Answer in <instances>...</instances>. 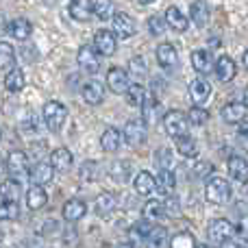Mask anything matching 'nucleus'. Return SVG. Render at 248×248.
<instances>
[{"label": "nucleus", "instance_id": "38", "mask_svg": "<svg viewBox=\"0 0 248 248\" xmlns=\"http://www.w3.org/2000/svg\"><path fill=\"white\" fill-rule=\"evenodd\" d=\"M128 77H135V78H144L148 74V61L144 57H133L128 61Z\"/></svg>", "mask_w": 248, "mask_h": 248}, {"label": "nucleus", "instance_id": "5", "mask_svg": "<svg viewBox=\"0 0 248 248\" xmlns=\"http://www.w3.org/2000/svg\"><path fill=\"white\" fill-rule=\"evenodd\" d=\"M4 170L9 172L11 181L20 183V181L29 174V155H26L24 150H11L7 161H4Z\"/></svg>", "mask_w": 248, "mask_h": 248}, {"label": "nucleus", "instance_id": "10", "mask_svg": "<svg viewBox=\"0 0 248 248\" xmlns=\"http://www.w3.org/2000/svg\"><path fill=\"white\" fill-rule=\"evenodd\" d=\"M128 85H131V78H128L126 70L118 68V65L109 68V72H107V87L113 92V94H126Z\"/></svg>", "mask_w": 248, "mask_h": 248}, {"label": "nucleus", "instance_id": "19", "mask_svg": "<svg viewBox=\"0 0 248 248\" xmlns=\"http://www.w3.org/2000/svg\"><path fill=\"white\" fill-rule=\"evenodd\" d=\"M85 214H87V205L81 201V198H70V201L63 205V211H61L65 222H78Z\"/></svg>", "mask_w": 248, "mask_h": 248}, {"label": "nucleus", "instance_id": "47", "mask_svg": "<svg viewBox=\"0 0 248 248\" xmlns=\"http://www.w3.org/2000/svg\"><path fill=\"white\" fill-rule=\"evenodd\" d=\"M153 227H155V224L146 222V220H140V222H135V224H133V240H135V242H144L146 235L150 233V229H153Z\"/></svg>", "mask_w": 248, "mask_h": 248}, {"label": "nucleus", "instance_id": "42", "mask_svg": "<svg viewBox=\"0 0 248 248\" xmlns=\"http://www.w3.org/2000/svg\"><path fill=\"white\" fill-rule=\"evenodd\" d=\"M185 118H187V124L202 126V124L209 120V113H207V109H202V107H192L189 113H185Z\"/></svg>", "mask_w": 248, "mask_h": 248}, {"label": "nucleus", "instance_id": "21", "mask_svg": "<svg viewBox=\"0 0 248 248\" xmlns=\"http://www.w3.org/2000/svg\"><path fill=\"white\" fill-rule=\"evenodd\" d=\"M116 209H118V198L113 196L111 192L100 194V196L94 201V214L100 216V218H107V216H111Z\"/></svg>", "mask_w": 248, "mask_h": 248}, {"label": "nucleus", "instance_id": "39", "mask_svg": "<svg viewBox=\"0 0 248 248\" xmlns=\"http://www.w3.org/2000/svg\"><path fill=\"white\" fill-rule=\"evenodd\" d=\"M144 96H146V90L140 85V83H131L126 90V103L131 105V107H141V103H144Z\"/></svg>", "mask_w": 248, "mask_h": 248}, {"label": "nucleus", "instance_id": "34", "mask_svg": "<svg viewBox=\"0 0 248 248\" xmlns=\"http://www.w3.org/2000/svg\"><path fill=\"white\" fill-rule=\"evenodd\" d=\"M116 16V7L113 2H105V0H98V2H92V17L96 20H111Z\"/></svg>", "mask_w": 248, "mask_h": 248}, {"label": "nucleus", "instance_id": "7", "mask_svg": "<svg viewBox=\"0 0 248 248\" xmlns=\"http://www.w3.org/2000/svg\"><path fill=\"white\" fill-rule=\"evenodd\" d=\"M92 48L96 50V55H103V57H111L116 55V48H118V39L113 37V33L109 29H100L98 33L94 35V44Z\"/></svg>", "mask_w": 248, "mask_h": 248}, {"label": "nucleus", "instance_id": "28", "mask_svg": "<svg viewBox=\"0 0 248 248\" xmlns=\"http://www.w3.org/2000/svg\"><path fill=\"white\" fill-rule=\"evenodd\" d=\"M141 216L144 218L141 220H146V222H157V220H161V218H166V211H163V202L161 201H148L144 207H141Z\"/></svg>", "mask_w": 248, "mask_h": 248}, {"label": "nucleus", "instance_id": "2", "mask_svg": "<svg viewBox=\"0 0 248 248\" xmlns=\"http://www.w3.org/2000/svg\"><path fill=\"white\" fill-rule=\"evenodd\" d=\"M233 196L231 183L222 176H211L205 185V198L211 202V205H227Z\"/></svg>", "mask_w": 248, "mask_h": 248}, {"label": "nucleus", "instance_id": "8", "mask_svg": "<svg viewBox=\"0 0 248 248\" xmlns=\"http://www.w3.org/2000/svg\"><path fill=\"white\" fill-rule=\"evenodd\" d=\"M77 63L83 72L96 74L100 70V57L96 55V50L90 46V44H85V46H81L77 52Z\"/></svg>", "mask_w": 248, "mask_h": 248}, {"label": "nucleus", "instance_id": "50", "mask_svg": "<svg viewBox=\"0 0 248 248\" xmlns=\"http://www.w3.org/2000/svg\"><path fill=\"white\" fill-rule=\"evenodd\" d=\"M116 248H135V244H133V242H122V244H118Z\"/></svg>", "mask_w": 248, "mask_h": 248}, {"label": "nucleus", "instance_id": "30", "mask_svg": "<svg viewBox=\"0 0 248 248\" xmlns=\"http://www.w3.org/2000/svg\"><path fill=\"white\" fill-rule=\"evenodd\" d=\"M68 9L74 20H78V22L92 20V2H87V0H74V2H70Z\"/></svg>", "mask_w": 248, "mask_h": 248}, {"label": "nucleus", "instance_id": "20", "mask_svg": "<svg viewBox=\"0 0 248 248\" xmlns=\"http://www.w3.org/2000/svg\"><path fill=\"white\" fill-rule=\"evenodd\" d=\"M246 107L244 103H229L222 107V111H220V116H222V120L227 124H244L246 120Z\"/></svg>", "mask_w": 248, "mask_h": 248}, {"label": "nucleus", "instance_id": "33", "mask_svg": "<svg viewBox=\"0 0 248 248\" xmlns=\"http://www.w3.org/2000/svg\"><path fill=\"white\" fill-rule=\"evenodd\" d=\"M20 194H22L20 183H16V181L9 179L0 183V198H2V202H17Z\"/></svg>", "mask_w": 248, "mask_h": 248}, {"label": "nucleus", "instance_id": "25", "mask_svg": "<svg viewBox=\"0 0 248 248\" xmlns=\"http://www.w3.org/2000/svg\"><path fill=\"white\" fill-rule=\"evenodd\" d=\"M7 31H9V35H13L16 39L24 42V39L31 37V31H33V26H31V22L26 20V17H13V20H9Z\"/></svg>", "mask_w": 248, "mask_h": 248}, {"label": "nucleus", "instance_id": "29", "mask_svg": "<svg viewBox=\"0 0 248 248\" xmlns=\"http://www.w3.org/2000/svg\"><path fill=\"white\" fill-rule=\"evenodd\" d=\"M189 17H192V22L198 26V29L207 26V22H209V4L207 2H192V7H189Z\"/></svg>", "mask_w": 248, "mask_h": 248}, {"label": "nucleus", "instance_id": "45", "mask_svg": "<svg viewBox=\"0 0 248 248\" xmlns=\"http://www.w3.org/2000/svg\"><path fill=\"white\" fill-rule=\"evenodd\" d=\"M81 181H85V183H94L96 179H98V163L94 161H85L81 166Z\"/></svg>", "mask_w": 248, "mask_h": 248}, {"label": "nucleus", "instance_id": "24", "mask_svg": "<svg viewBox=\"0 0 248 248\" xmlns=\"http://www.w3.org/2000/svg\"><path fill=\"white\" fill-rule=\"evenodd\" d=\"M122 146V133L118 131L116 126H109L107 131L103 133V137H100V148L105 150V153H118Z\"/></svg>", "mask_w": 248, "mask_h": 248}, {"label": "nucleus", "instance_id": "31", "mask_svg": "<svg viewBox=\"0 0 248 248\" xmlns=\"http://www.w3.org/2000/svg\"><path fill=\"white\" fill-rule=\"evenodd\" d=\"M168 242V231L163 227H153L150 233L146 235V240L141 242L146 248H163Z\"/></svg>", "mask_w": 248, "mask_h": 248}, {"label": "nucleus", "instance_id": "43", "mask_svg": "<svg viewBox=\"0 0 248 248\" xmlns=\"http://www.w3.org/2000/svg\"><path fill=\"white\" fill-rule=\"evenodd\" d=\"M194 179L196 181H202V179H207L209 181L211 176H216V170H214V166H211L209 161H198L196 166H194Z\"/></svg>", "mask_w": 248, "mask_h": 248}, {"label": "nucleus", "instance_id": "6", "mask_svg": "<svg viewBox=\"0 0 248 248\" xmlns=\"http://www.w3.org/2000/svg\"><path fill=\"white\" fill-rule=\"evenodd\" d=\"M111 33L116 39H131L137 33V24L128 13H116L111 17Z\"/></svg>", "mask_w": 248, "mask_h": 248}, {"label": "nucleus", "instance_id": "27", "mask_svg": "<svg viewBox=\"0 0 248 248\" xmlns=\"http://www.w3.org/2000/svg\"><path fill=\"white\" fill-rule=\"evenodd\" d=\"M174 146H176V150H179L183 157H187V159H196L198 157V144H196V140H194L192 135L176 137Z\"/></svg>", "mask_w": 248, "mask_h": 248}, {"label": "nucleus", "instance_id": "15", "mask_svg": "<svg viewBox=\"0 0 248 248\" xmlns=\"http://www.w3.org/2000/svg\"><path fill=\"white\" fill-rule=\"evenodd\" d=\"M83 94V100H85L87 105H92V107H98V105H103L105 100V85L100 81H87L85 85H83L81 90Z\"/></svg>", "mask_w": 248, "mask_h": 248}, {"label": "nucleus", "instance_id": "35", "mask_svg": "<svg viewBox=\"0 0 248 248\" xmlns=\"http://www.w3.org/2000/svg\"><path fill=\"white\" fill-rule=\"evenodd\" d=\"M133 174V163L131 161H116L111 166V179L118 183H128Z\"/></svg>", "mask_w": 248, "mask_h": 248}, {"label": "nucleus", "instance_id": "26", "mask_svg": "<svg viewBox=\"0 0 248 248\" xmlns=\"http://www.w3.org/2000/svg\"><path fill=\"white\" fill-rule=\"evenodd\" d=\"M26 85V77L24 72H22L20 68H13L7 72V77H4V87H7V92H11V94H17V92H22Z\"/></svg>", "mask_w": 248, "mask_h": 248}, {"label": "nucleus", "instance_id": "32", "mask_svg": "<svg viewBox=\"0 0 248 248\" xmlns=\"http://www.w3.org/2000/svg\"><path fill=\"white\" fill-rule=\"evenodd\" d=\"M155 183H157V189H161L159 194H163V196H168L170 192H174L176 187V176L172 170H161L159 172V176L155 179Z\"/></svg>", "mask_w": 248, "mask_h": 248}, {"label": "nucleus", "instance_id": "49", "mask_svg": "<svg viewBox=\"0 0 248 248\" xmlns=\"http://www.w3.org/2000/svg\"><path fill=\"white\" fill-rule=\"evenodd\" d=\"M220 248H246L242 242H235V240H229V242H224V244H220Z\"/></svg>", "mask_w": 248, "mask_h": 248}, {"label": "nucleus", "instance_id": "53", "mask_svg": "<svg viewBox=\"0 0 248 248\" xmlns=\"http://www.w3.org/2000/svg\"><path fill=\"white\" fill-rule=\"evenodd\" d=\"M0 141H2V128H0Z\"/></svg>", "mask_w": 248, "mask_h": 248}, {"label": "nucleus", "instance_id": "13", "mask_svg": "<svg viewBox=\"0 0 248 248\" xmlns=\"http://www.w3.org/2000/svg\"><path fill=\"white\" fill-rule=\"evenodd\" d=\"M72 163H74V157H72V153H70L68 148H55L50 153V163L48 166L52 168V172H59V174H63V172H68L70 168H72Z\"/></svg>", "mask_w": 248, "mask_h": 248}, {"label": "nucleus", "instance_id": "52", "mask_svg": "<svg viewBox=\"0 0 248 248\" xmlns=\"http://www.w3.org/2000/svg\"><path fill=\"white\" fill-rule=\"evenodd\" d=\"M198 248H216V246H209V244H201Z\"/></svg>", "mask_w": 248, "mask_h": 248}, {"label": "nucleus", "instance_id": "51", "mask_svg": "<svg viewBox=\"0 0 248 248\" xmlns=\"http://www.w3.org/2000/svg\"><path fill=\"white\" fill-rule=\"evenodd\" d=\"M2 174H4V159L0 157V176H2Z\"/></svg>", "mask_w": 248, "mask_h": 248}, {"label": "nucleus", "instance_id": "4", "mask_svg": "<svg viewBox=\"0 0 248 248\" xmlns=\"http://www.w3.org/2000/svg\"><path fill=\"white\" fill-rule=\"evenodd\" d=\"M163 131L176 140V137H183V135H189V124H187V118H185L183 111L179 109H170V111L163 116Z\"/></svg>", "mask_w": 248, "mask_h": 248}, {"label": "nucleus", "instance_id": "16", "mask_svg": "<svg viewBox=\"0 0 248 248\" xmlns=\"http://www.w3.org/2000/svg\"><path fill=\"white\" fill-rule=\"evenodd\" d=\"M133 187H135V192L140 194V196H153V194L157 192V183H155V176L150 174L148 170L137 172L135 179H133Z\"/></svg>", "mask_w": 248, "mask_h": 248}, {"label": "nucleus", "instance_id": "46", "mask_svg": "<svg viewBox=\"0 0 248 248\" xmlns=\"http://www.w3.org/2000/svg\"><path fill=\"white\" fill-rule=\"evenodd\" d=\"M166 29H168V24H166V20H163V16H153L148 20V33L153 35V37H161V35L166 33Z\"/></svg>", "mask_w": 248, "mask_h": 248}, {"label": "nucleus", "instance_id": "11", "mask_svg": "<svg viewBox=\"0 0 248 248\" xmlns=\"http://www.w3.org/2000/svg\"><path fill=\"white\" fill-rule=\"evenodd\" d=\"M192 65L201 74V78H205L207 74L214 72V57H211V52L207 48H196L192 52Z\"/></svg>", "mask_w": 248, "mask_h": 248}, {"label": "nucleus", "instance_id": "41", "mask_svg": "<svg viewBox=\"0 0 248 248\" xmlns=\"http://www.w3.org/2000/svg\"><path fill=\"white\" fill-rule=\"evenodd\" d=\"M155 166L157 170H172V153L168 148H157L155 150Z\"/></svg>", "mask_w": 248, "mask_h": 248}, {"label": "nucleus", "instance_id": "12", "mask_svg": "<svg viewBox=\"0 0 248 248\" xmlns=\"http://www.w3.org/2000/svg\"><path fill=\"white\" fill-rule=\"evenodd\" d=\"M29 181L31 185H37V187H44V185H48L52 179H55V172H52V168L48 166V163L44 161H37L33 168H29Z\"/></svg>", "mask_w": 248, "mask_h": 248}, {"label": "nucleus", "instance_id": "37", "mask_svg": "<svg viewBox=\"0 0 248 248\" xmlns=\"http://www.w3.org/2000/svg\"><path fill=\"white\" fill-rule=\"evenodd\" d=\"M229 172H231V176L235 181H240V183H244L246 181V159L244 157H231L229 159Z\"/></svg>", "mask_w": 248, "mask_h": 248}, {"label": "nucleus", "instance_id": "23", "mask_svg": "<svg viewBox=\"0 0 248 248\" xmlns=\"http://www.w3.org/2000/svg\"><path fill=\"white\" fill-rule=\"evenodd\" d=\"M48 202V194L44 187H37V185H31L29 189H26V207H29L31 211H39L44 209Z\"/></svg>", "mask_w": 248, "mask_h": 248}, {"label": "nucleus", "instance_id": "22", "mask_svg": "<svg viewBox=\"0 0 248 248\" xmlns=\"http://www.w3.org/2000/svg\"><path fill=\"white\" fill-rule=\"evenodd\" d=\"M163 20H166V24L170 26V29H174V31H179V33H183L185 29L189 26V20H187V16H185L183 11H181L179 7H168V11H166V16H163Z\"/></svg>", "mask_w": 248, "mask_h": 248}, {"label": "nucleus", "instance_id": "18", "mask_svg": "<svg viewBox=\"0 0 248 248\" xmlns=\"http://www.w3.org/2000/svg\"><path fill=\"white\" fill-rule=\"evenodd\" d=\"M157 63L163 70H174L179 65V52L172 44H159L157 46Z\"/></svg>", "mask_w": 248, "mask_h": 248}, {"label": "nucleus", "instance_id": "14", "mask_svg": "<svg viewBox=\"0 0 248 248\" xmlns=\"http://www.w3.org/2000/svg\"><path fill=\"white\" fill-rule=\"evenodd\" d=\"M209 96H211V85L207 78L198 77L189 83V98H192L194 107H202V103H205Z\"/></svg>", "mask_w": 248, "mask_h": 248}, {"label": "nucleus", "instance_id": "40", "mask_svg": "<svg viewBox=\"0 0 248 248\" xmlns=\"http://www.w3.org/2000/svg\"><path fill=\"white\" fill-rule=\"evenodd\" d=\"M20 218V205L17 202H0V222H11Z\"/></svg>", "mask_w": 248, "mask_h": 248}, {"label": "nucleus", "instance_id": "48", "mask_svg": "<svg viewBox=\"0 0 248 248\" xmlns=\"http://www.w3.org/2000/svg\"><path fill=\"white\" fill-rule=\"evenodd\" d=\"M22 128H26V131H35V128H37L35 116H29V118H26V122H22Z\"/></svg>", "mask_w": 248, "mask_h": 248}, {"label": "nucleus", "instance_id": "9", "mask_svg": "<svg viewBox=\"0 0 248 248\" xmlns=\"http://www.w3.org/2000/svg\"><path fill=\"white\" fill-rule=\"evenodd\" d=\"M146 131H148V126L141 120H128L122 133V141H126L128 146L137 148V146H141L146 141Z\"/></svg>", "mask_w": 248, "mask_h": 248}, {"label": "nucleus", "instance_id": "44", "mask_svg": "<svg viewBox=\"0 0 248 248\" xmlns=\"http://www.w3.org/2000/svg\"><path fill=\"white\" fill-rule=\"evenodd\" d=\"M170 248H196V240L192 233H176L170 240Z\"/></svg>", "mask_w": 248, "mask_h": 248}, {"label": "nucleus", "instance_id": "3", "mask_svg": "<svg viewBox=\"0 0 248 248\" xmlns=\"http://www.w3.org/2000/svg\"><path fill=\"white\" fill-rule=\"evenodd\" d=\"M233 235H235V224L227 218H216L207 227V237L211 244H224V242L233 240Z\"/></svg>", "mask_w": 248, "mask_h": 248}, {"label": "nucleus", "instance_id": "36", "mask_svg": "<svg viewBox=\"0 0 248 248\" xmlns=\"http://www.w3.org/2000/svg\"><path fill=\"white\" fill-rule=\"evenodd\" d=\"M16 65V48L9 42H0V70H13Z\"/></svg>", "mask_w": 248, "mask_h": 248}, {"label": "nucleus", "instance_id": "1", "mask_svg": "<svg viewBox=\"0 0 248 248\" xmlns=\"http://www.w3.org/2000/svg\"><path fill=\"white\" fill-rule=\"evenodd\" d=\"M42 120L50 133H59L68 120V107L61 100H48L42 109Z\"/></svg>", "mask_w": 248, "mask_h": 248}, {"label": "nucleus", "instance_id": "17", "mask_svg": "<svg viewBox=\"0 0 248 248\" xmlns=\"http://www.w3.org/2000/svg\"><path fill=\"white\" fill-rule=\"evenodd\" d=\"M214 72H216V77H218V81L229 83V81H233V78H235L237 65H235V61H233L231 57L222 55V57H220V59L214 63Z\"/></svg>", "mask_w": 248, "mask_h": 248}]
</instances>
